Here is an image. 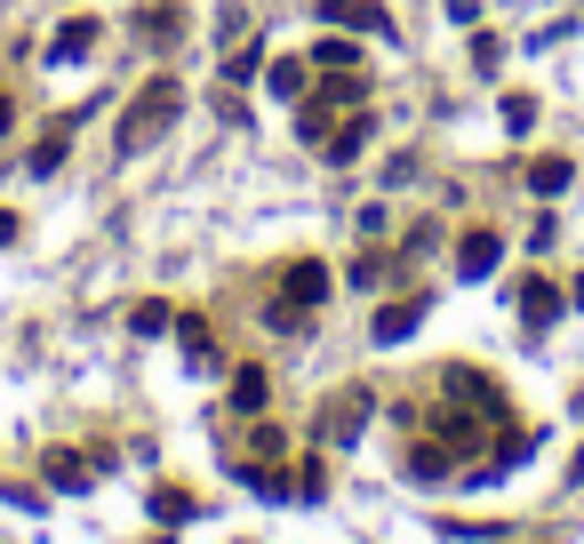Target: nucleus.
<instances>
[{
  "label": "nucleus",
  "instance_id": "obj_1",
  "mask_svg": "<svg viewBox=\"0 0 584 544\" xmlns=\"http://www.w3.org/2000/svg\"><path fill=\"white\" fill-rule=\"evenodd\" d=\"M177 113H185V81H145V96L121 113V153H153L168 128H177Z\"/></svg>",
  "mask_w": 584,
  "mask_h": 544
},
{
  "label": "nucleus",
  "instance_id": "obj_2",
  "mask_svg": "<svg viewBox=\"0 0 584 544\" xmlns=\"http://www.w3.org/2000/svg\"><path fill=\"white\" fill-rule=\"evenodd\" d=\"M313 9H321V24H345V32H393L385 0H313Z\"/></svg>",
  "mask_w": 584,
  "mask_h": 544
},
{
  "label": "nucleus",
  "instance_id": "obj_3",
  "mask_svg": "<svg viewBox=\"0 0 584 544\" xmlns=\"http://www.w3.org/2000/svg\"><path fill=\"white\" fill-rule=\"evenodd\" d=\"M321 296H328V264H321V257H296L289 281H281V304H289V313H304V304H321Z\"/></svg>",
  "mask_w": 584,
  "mask_h": 544
},
{
  "label": "nucleus",
  "instance_id": "obj_4",
  "mask_svg": "<svg viewBox=\"0 0 584 544\" xmlns=\"http://www.w3.org/2000/svg\"><path fill=\"white\" fill-rule=\"evenodd\" d=\"M361 425H368V393H345V400H328V408H321V440H328V449H345Z\"/></svg>",
  "mask_w": 584,
  "mask_h": 544
},
{
  "label": "nucleus",
  "instance_id": "obj_5",
  "mask_svg": "<svg viewBox=\"0 0 584 544\" xmlns=\"http://www.w3.org/2000/svg\"><path fill=\"white\" fill-rule=\"evenodd\" d=\"M361 96H368L361 81H336L328 96H313V105L296 113V121H304V136H328V113H361Z\"/></svg>",
  "mask_w": 584,
  "mask_h": 544
},
{
  "label": "nucleus",
  "instance_id": "obj_6",
  "mask_svg": "<svg viewBox=\"0 0 584 544\" xmlns=\"http://www.w3.org/2000/svg\"><path fill=\"white\" fill-rule=\"evenodd\" d=\"M497 257H504V241H497V232H465V249H457V281H489V272H497Z\"/></svg>",
  "mask_w": 584,
  "mask_h": 544
},
{
  "label": "nucleus",
  "instance_id": "obj_7",
  "mask_svg": "<svg viewBox=\"0 0 584 544\" xmlns=\"http://www.w3.org/2000/svg\"><path fill=\"white\" fill-rule=\"evenodd\" d=\"M96 464H105V457H73V449H49V489H88L96 481Z\"/></svg>",
  "mask_w": 584,
  "mask_h": 544
},
{
  "label": "nucleus",
  "instance_id": "obj_8",
  "mask_svg": "<svg viewBox=\"0 0 584 544\" xmlns=\"http://www.w3.org/2000/svg\"><path fill=\"white\" fill-rule=\"evenodd\" d=\"M561 304H569V296H561L553 281H521V321H529V328H553Z\"/></svg>",
  "mask_w": 584,
  "mask_h": 544
},
{
  "label": "nucleus",
  "instance_id": "obj_9",
  "mask_svg": "<svg viewBox=\"0 0 584 544\" xmlns=\"http://www.w3.org/2000/svg\"><path fill=\"white\" fill-rule=\"evenodd\" d=\"M417 328H425V296L385 304V313H376V345H400V336H417Z\"/></svg>",
  "mask_w": 584,
  "mask_h": 544
},
{
  "label": "nucleus",
  "instance_id": "obj_10",
  "mask_svg": "<svg viewBox=\"0 0 584 544\" xmlns=\"http://www.w3.org/2000/svg\"><path fill=\"white\" fill-rule=\"evenodd\" d=\"M569 185H576V160H569V153L529 160V192H569Z\"/></svg>",
  "mask_w": 584,
  "mask_h": 544
},
{
  "label": "nucleus",
  "instance_id": "obj_11",
  "mask_svg": "<svg viewBox=\"0 0 584 544\" xmlns=\"http://www.w3.org/2000/svg\"><path fill=\"white\" fill-rule=\"evenodd\" d=\"M88 49H96V17H73V24L49 41V64H73V56H88Z\"/></svg>",
  "mask_w": 584,
  "mask_h": 544
},
{
  "label": "nucleus",
  "instance_id": "obj_12",
  "mask_svg": "<svg viewBox=\"0 0 584 544\" xmlns=\"http://www.w3.org/2000/svg\"><path fill=\"white\" fill-rule=\"evenodd\" d=\"M145 41H153V49H177V41H185L177 0H153V9H145Z\"/></svg>",
  "mask_w": 584,
  "mask_h": 544
},
{
  "label": "nucleus",
  "instance_id": "obj_13",
  "mask_svg": "<svg viewBox=\"0 0 584 544\" xmlns=\"http://www.w3.org/2000/svg\"><path fill=\"white\" fill-rule=\"evenodd\" d=\"M64 145H73V128H64V121H56V128L41 136V145H32V153H24V168H32V177H56V168H64Z\"/></svg>",
  "mask_w": 584,
  "mask_h": 544
},
{
  "label": "nucleus",
  "instance_id": "obj_14",
  "mask_svg": "<svg viewBox=\"0 0 584 544\" xmlns=\"http://www.w3.org/2000/svg\"><path fill=\"white\" fill-rule=\"evenodd\" d=\"M264 368H240V377H232V408H240V417H264Z\"/></svg>",
  "mask_w": 584,
  "mask_h": 544
},
{
  "label": "nucleus",
  "instance_id": "obj_15",
  "mask_svg": "<svg viewBox=\"0 0 584 544\" xmlns=\"http://www.w3.org/2000/svg\"><path fill=\"white\" fill-rule=\"evenodd\" d=\"M177 336H185V360H192V368H209V360H217V336H209V321H177Z\"/></svg>",
  "mask_w": 584,
  "mask_h": 544
},
{
  "label": "nucleus",
  "instance_id": "obj_16",
  "mask_svg": "<svg viewBox=\"0 0 584 544\" xmlns=\"http://www.w3.org/2000/svg\"><path fill=\"white\" fill-rule=\"evenodd\" d=\"M361 145H368V121H345V128L328 136V160L345 168V160H361Z\"/></svg>",
  "mask_w": 584,
  "mask_h": 544
},
{
  "label": "nucleus",
  "instance_id": "obj_17",
  "mask_svg": "<svg viewBox=\"0 0 584 544\" xmlns=\"http://www.w3.org/2000/svg\"><path fill=\"white\" fill-rule=\"evenodd\" d=\"M272 96H304V56H281V64H272Z\"/></svg>",
  "mask_w": 584,
  "mask_h": 544
},
{
  "label": "nucleus",
  "instance_id": "obj_18",
  "mask_svg": "<svg viewBox=\"0 0 584 544\" xmlns=\"http://www.w3.org/2000/svg\"><path fill=\"white\" fill-rule=\"evenodd\" d=\"M408 472H417V481H449V449H417Z\"/></svg>",
  "mask_w": 584,
  "mask_h": 544
},
{
  "label": "nucleus",
  "instance_id": "obj_19",
  "mask_svg": "<svg viewBox=\"0 0 584 544\" xmlns=\"http://www.w3.org/2000/svg\"><path fill=\"white\" fill-rule=\"evenodd\" d=\"M153 513H160V521H192V496H185V489H160Z\"/></svg>",
  "mask_w": 584,
  "mask_h": 544
},
{
  "label": "nucleus",
  "instance_id": "obj_20",
  "mask_svg": "<svg viewBox=\"0 0 584 544\" xmlns=\"http://www.w3.org/2000/svg\"><path fill=\"white\" fill-rule=\"evenodd\" d=\"M472 64H480V73H497V64H504V41H497V32H480V41H472Z\"/></svg>",
  "mask_w": 584,
  "mask_h": 544
},
{
  "label": "nucleus",
  "instance_id": "obj_21",
  "mask_svg": "<svg viewBox=\"0 0 584 544\" xmlns=\"http://www.w3.org/2000/svg\"><path fill=\"white\" fill-rule=\"evenodd\" d=\"M521 457H529V432H504V440H497V457H489V464L504 472V464H521Z\"/></svg>",
  "mask_w": 584,
  "mask_h": 544
},
{
  "label": "nucleus",
  "instance_id": "obj_22",
  "mask_svg": "<svg viewBox=\"0 0 584 544\" xmlns=\"http://www.w3.org/2000/svg\"><path fill=\"white\" fill-rule=\"evenodd\" d=\"M313 64H321V73H345L353 49H345V41H321V49H313Z\"/></svg>",
  "mask_w": 584,
  "mask_h": 544
},
{
  "label": "nucleus",
  "instance_id": "obj_23",
  "mask_svg": "<svg viewBox=\"0 0 584 544\" xmlns=\"http://www.w3.org/2000/svg\"><path fill=\"white\" fill-rule=\"evenodd\" d=\"M536 121V96H504V128H529Z\"/></svg>",
  "mask_w": 584,
  "mask_h": 544
},
{
  "label": "nucleus",
  "instance_id": "obj_24",
  "mask_svg": "<svg viewBox=\"0 0 584 544\" xmlns=\"http://www.w3.org/2000/svg\"><path fill=\"white\" fill-rule=\"evenodd\" d=\"M376 281H385V257H376V249H368V257L353 264V289H376Z\"/></svg>",
  "mask_w": 584,
  "mask_h": 544
},
{
  "label": "nucleus",
  "instance_id": "obj_25",
  "mask_svg": "<svg viewBox=\"0 0 584 544\" xmlns=\"http://www.w3.org/2000/svg\"><path fill=\"white\" fill-rule=\"evenodd\" d=\"M9 121H17V105H9V96H0V136H9Z\"/></svg>",
  "mask_w": 584,
  "mask_h": 544
}]
</instances>
